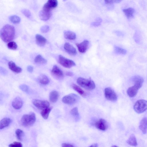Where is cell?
<instances>
[{"label":"cell","instance_id":"obj_1","mask_svg":"<svg viewBox=\"0 0 147 147\" xmlns=\"http://www.w3.org/2000/svg\"><path fill=\"white\" fill-rule=\"evenodd\" d=\"M15 32L13 26L8 24H6L1 29V38L4 42H9L14 38Z\"/></svg>","mask_w":147,"mask_h":147},{"label":"cell","instance_id":"obj_2","mask_svg":"<svg viewBox=\"0 0 147 147\" xmlns=\"http://www.w3.org/2000/svg\"><path fill=\"white\" fill-rule=\"evenodd\" d=\"M132 80L134 84V86L128 88L127 91L128 95L131 98L136 96L138 90L142 86L144 82L143 78L139 76H134Z\"/></svg>","mask_w":147,"mask_h":147},{"label":"cell","instance_id":"obj_3","mask_svg":"<svg viewBox=\"0 0 147 147\" xmlns=\"http://www.w3.org/2000/svg\"><path fill=\"white\" fill-rule=\"evenodd\" d=\"M36 121V115L33 112L24 115L21 119L22 125L25 127L31 126L35 123Z\"/></svg>","mask_w":147,"mask_h":147},{"label":"cell","instance_id":"obj_4","mask_svg":"<svg viewBox=\"0 0 147 147\" xmlns=\"http://www.w3.org/2000/svg\"><path fill=\"white\" fill-rule=\"evenodd\" d=\"M77 82L81 87L88 90H92L95 87L94 82L90 79L79 77L77 79Z\"/></svg>","mask_w":147,"mask_h":147},{"label":"cell","instance_id":"obj_5","mask_svg":"<svg viewBox=\"0 0 147 147\" xmlns=\"http://www.w3.org/2000/svg\"><path fill=\"white\" fill-rule=\"evenodd\" d=\"M134 109L138 113L144 112L147 109V100L143 99L137 100L134 105Z\"/></svg>","mask_w":147,"mask_h":147},{"label":"cell","instance_id":"obj_6","mask_svg":"<svg viewBox=\"0 0 147 147\" xmlns=\"http://www.w3.org/2000/svg\"><path fill=\"white\" fill-rule=\"evenodd\" d=\"M80 99V98L78 95L74 93H71L63 97L62 100L65 104L72 105L78 101Z\"/></svg>","mask_w":147,"mask_h":147},{"label":"cell","instance_id":"obj_7","mask_svg":"<svg viewBox=\"0 0 147 147\" xmlns=\"http://www.w3.org/2000/svg\"><path fill=\"white\" fill-rule=\"evenodd\" d=\"M59 62L61 65L65 68H70L76 65L73 61L61 55L59 56Z\"/></svg>","mask_w":147,"mask_h":147},{"label":"cell","instance_id":"obj_8","mask_svg":"<svg viewBox=\"0 0 147 147\" xmlns=\"http://www.w3.org/2000/svg\"><path fill=\"white\" fill-rule=\"evenodd\" d=\"M105 96L107 100L114 101L117 99V95L114 90L110 87H107L105 89Z\"/></svg>","mask_w":147,"mask_h":147},{"label":"cell","instance_id":"obj_9","mask_svg":"<svg viewBox=\"0 0 147 147\" xmlns=\"http://www.w3.org/2000/svg\"><path fill=\"white\" fill-rule=\"evenodd\" d=\"M32 103L35 107L40 109L49 107L50 105L49 102L46 100L35 99L33 101Z\"/></svg>","mask_w":147,"mask_h":147},{"label":"cell","instance_id":"obj_10","mask_svg":"<svg viewBox=\"0 0 147 147\" xmlns=\"http://www.w3.org/2000/svg\"><path fill=\"white\" fill-rule=\"evenodd\" d=\"M51 74L54 77L57 79H62L64 77L62 71L58 66L55 65L53 66L51 71Z\"/></svg>","mask_w":147,"mask_h":147},{"label":"cell","instance_id":"obj_11","mask_svg":"<svg viewBox=\"0 0 147 147\" xmlns=\"http://www.w3.org/2000/svg\"><path fill=\"white\" fill-rule=\"evenodd\" d=\"M58 5L57 0H48L44 5L42 9L51 11L55 8Z\"/></svg>","mask_w":147,"mask_h":147},{"label":"cell","instance_id":"obj_12","mask_svg":"<svg viewBox=\"0 0 147 147\" xmlns=\"http://www.w3.org/2000/svg\"><path fill=\"white\" fill-rule=\"evenodd\" d=\"M96 127L100 130L105 131L108 128V125L106 120L103 119L98 120L95 123Z\"/></svg>","mask_w":147,"mask_h":147},{"label":"cell","instance_id":"obj_13","mask_svg":"<svg viewBox=\"0 0 147 147\" xmlns=\"http://www.w3.org/2000/svg\"><path fill=\"white\" fill-rule=\"evenodd\" d=\"M89 41L87 40H84L80 43H76L79 51L81 53H84L88 49Z\"/></svg>","mask_w":147,"mask_h":147},{"label":"cell","instance_id":"obj_14","mask_svg":"<svg viewBox=\"0 0 147 147\" xmlns=\"http://www.w3.org/2000/svg\"><path fill=\"white\" fill-rule=\"evenodd\" d=\"M64 48L65 51L70 55H75L77 54V51L75 48L68 42H66L65 44Z\"/></svg>","mask_w":147,"mask_h":147},{"label":"cell","instance_id":"obj_15","mask_svg":"<svg viewBox=\"0 0 147 147\" xmlns=\"http://www.w3.org/2000/svg\"><path fill=\"white\" fill-rule=\"evenodd\" d=\"M39 16L41 20L46 21L50 19L51 16V11L42 9L39 12Z\"/></svg>","mask_w":147,"mask_h":147},{"label":"cell","instance_id":"obj_16","mask_svg":"<svg viewBox=\"0 0 147 147\" xmlns=\"http://www.w3.org/2000/svg\"><path fill=\"white\" fill-rule=\"evenodd\" d=\"M22 105V100L19 97H17L14 98L12 102V107L16 109H19L21 108Z\"/></svg>","mask_w":147,"mask_h":147},{"label":"cell","instance_id":"obj_17","mask_svg":"<svg viewBox=\"0 0 147 147\" xmlns=\"http://www.w3.org/2000/svg\"><path fill=\"white\" fill-rule=\"evenodd\" d=\"M140 129L144 134L147 132V117H144L141 120L139 125Z\"/></svg>","mask_w":147,"mask_h":147},{"label":"cell","instance_id":"obj_18","mask_svg":"<svg viewBox=\"0 0 147 147\" xmlns=\"http://www.w3.org/2000/svg\"><path fill=\"white\" fill-rule=\"evenodd\" d=\"M8 67L9 69L13 72L16 73H20L22 71V69L17 66L13 61H9L8 64Z\"/></svg>","mask_w":147,"mask_h":147},{"label":"cell","instance_id":"obj_19","mask_svg":"<svg viewBox=\"0 0 147 147\" xmlns=\"http://www.w3.org/2000/svg\"><path fill=\"white\" fill-rule=\"evenodd\" d=\"M35 38L37 44L40 47L44 46L46 43V39L40 34H36Z\"/></svg>","mask_w":147,"mask_h":147},{"label":"cell","instance_id":"obj_20","mask_svg":"<svg viewBox=\"0 0 147 147\" xmlns=\"http://www.w3.org/2000/svg\"><path fill=\"white\" fill-rule=\"evenodd\" d=\"M59 96L58 92L53 90L50 93L49 98L50 100L52 102L55 103L57 100Z\"/></svg>","mask_w":147,"mask_h":147},{"label":"cell","instance_id":"obj_21","mask_svg":"<svg viewBox=\"0 0 147 147\" xmlns=\"http://www.w3.org/2000/svg\"><path fill=\"white\" fill-rule=\"evenodd\" d=\"M123 11L126 16L128 19L131 18L133 17L134 14L135 12L134 9L129 7L123 9Z\"/></svg>","mask_w":147,"mask_h":147},{"label":"cell","instance_id":"obj_22","mask_svg":"<svg viewBox=\"0 0 147 147\" xmlns=\"http://www.w3.org/2000/svg\"><path fill=\"white\" fill-rule=\"evenodd\" d=\"M11 121V119L8 118H4L2 119L0 122V129L8 126L10 124Z\"/></svg>","mask_w":147,"mask_h":147},{"label":"cell","instance_id":"obj_23","mask_svg":"<svg viewBox=\"0 0 147 147\" xmlns=\"http://www.w3.org/2000/svg\"><path fill=\"white\" fill-rule=\"evenodd\" d=\"M64 36L66 39L70 40H73L76 38L75 33L71 31H67L64 32Z\"/></svg>","mask_w":147,"mask_h":147},{"label":"cell","instance_id":"obj_24","mask_svg":"<svg viewBox=\"0 0 147 147\" xmlns=\"http://www.w3.org/2000/svg\"><path fill=\"white\" fill-rule=\"evenodd\" d=\"M126 142L129 145L131 146H136L138 145L136 137L133 134L131 135Z\"/></svg>","mask_w":147,"mask_h":147},{"label":"cell","instance_id":"obj_25","mask_svg":"<svg viewBox=\"0 0 147 147\" xmlns=\"http://www.w3.org/2000/svg\"><path fill=\"white\" fill-rule=\"evenodd\" d=\"M39 82L41 84L47 85L50 82L48 78L45 75L42 74L38 78Z\"/></svg>","mask_w":147,"mask_h":147},{"label":"cell","instance_id":"obj_26","mask_svg":"<svg viewBox=\"0 0 147 147\" xmlns=\"http://www.w3.org/2000/svg\"><path fill=\"white\" fill-rule=\"evenodd\" d=\"M52 109V107H49L42 109L41 112V115L43 118L45 119H47L48 118Z\"/></svg>","mask_w":147,"mask_h":147},{"label":"cell","instance_id":"obj_27","mask_svg":"<svg viewBox=\"0 0 147 147\" xmlns=\"http://www.w3.org/2000/svg\"><path fill=\"white\" fill-rule=\"evenodd\" d=\"M34 62L39 64H44L47 62V60L41 55H39L36 56L34 59Z\"/></svg>","mask_w":147,"mask_h":147},{"label":"cell","instance_id":"obj_28","mask_svg":"<svg viewBox=\"0 0 147 147\" xmlns=\"http://www.w3.org/2000/svg\"><path fill=\"white\" fill-rule=\"evenodd\" d=\"M73 88L81 95L84 96H86L85 92L79 86L74 84L72 85Z\"/></svg>","mask_w":147,"mask_h":147},{"label":"cell","instance_id":"obj_29","mask_svg":"<svg viewBox=\"0 0 147 147\" xmlns=\"http://www.w3.org/2000/svg\"><path fill=\"white\" fill-rule=\"evenodd\" d=\"M15 133L17 139L19 141H22L24 134L23 131L20 129H18L16 130Z\"/></svg>","mask_w":147,"mask_h":147},{"label":"cell","instance_id":"obj_30","mask_svg":"<svg viewBox=\"0 0 147 147\" xmlns=\"http://www.w3.org/2000/svg\"><path fill=\"white\" fill-rule=\"evenodd\" d=\"M10 21L14 24H18L20 21V18L18 16L16 15H12L9 17Z\"/></svg>","mask_w":147,"mask_h":147},{"label":"cell","instance_id":"obj_31","mask_svg":"<svg viewBox=\"0 0 147 147\" xmlns=\"http://www.w3.org/2000/svg\"><path fill=\"white\" fill-rule=\"evenodd\" d=\"M7 45L9 49L13 50L16 49L18 47L17 44L14 41L9 42L7 43Z\"/></svg>","mask_w":147,"mask_h":147},{"label":"cell","instance_id":"obj_32","mask_svg":"<svg viewBox=\"0 0 147 147\" xmlns=\"http://www.w3.org/2000/svg\"><path fill=\"white\" fill-rule=\"evenodd\" d=\"M114 49L115 51L118 54H125L126 53V51L125 49L118 47H115Z\"/></svg>","mask_w":147,"mask_h":147},{"label":"cell","instance_id":"obj_33","mask_svg":"<svg viewBox=\"0 0 147 147\" xmlns=\"http://www.w3.org/2000/svg\"><path fill=\"white\" fill-rule=\"evenodd\" d=\"M70 113L71 115L74 117L78 116L79 114L77 107H75L72 109L70 111Z\"/></svg>","mask_w":147,"mask_h":147},{"label":"cell","instance_id":"obj_34","mask_svg":"<svg viewBox=\"0 0 147 147\" xmlns=\"http://www.w3.org/2000/svg\"><path fill=\"white\" fill-rule=\"evenodd\" d=\"M21 12L27 18H30L31 16V13L30 11L27 9H22L21 10Z\"/></svg>","mask_w":147,"mask_h":147},{"label":"cell","instance_id":"obj_35","mask_svg":"<svg viewBox=\"0 0 147 147\" xmlns=\"http://www.w3.org/2000/svg\"><path fill=\"white\" fill-rule=\"evenodd\" d=\"M9 146L10 147H22V145L20 142L15 141L9 144Z\"/></svg>","mask_w":147,"mask_h":147},{"label":"cell","instance_id":"obj_36","mask_svg":"<svg viewBox=\"0 0 147 147\" xmlns=\"http://www.w3.org/2000/svg\"><path fill=\"white\" fill-rule=\"evenodd\" d=\"M50 28L49 26L47 25H45L42 26L40 28L41 31L43 33L48 32Z\"/></svg>","mask_w":147,"mask_h":147},{"label":"cell","instance_id":"obj_37","mask_svg":"<svg viewBox=\"0 0 147 147\" xmlns=\"http://www.w3.org/2000/svg\"><path fill=\"white\" fill-rule=\"evenodd\" d=\"M102 22V20L100 18H98L96 21L92 22L91 25L94 26H99Z\"/></svg>","mask_w":147,"mask_h":147},{"label":"cell","instance_id":"obj_38","mask_svg":"<svg viewBox=\"0 0 147 147\" xmlns=\"http://www.w3.org/2000/svg\"><path fill=\"white\" fill-rule=\"evenodd\" d=\"M20 88L23 91L25 92H27L29 89V87L26 85L22 84L19 86Z\"/></svg>","mask_w":147,"mask_h":147},{"label":"cell","instance_id":"obj_39","mask_svg":"<svg viewBox=\"0 0 147 147\" xmlns=\"http://www.w3.org/2000/svg\"><path fill=\"white\" fill-rule=\"evenodd\" d=\"M107 6H112L113 3V0H101Z\"/></svg>","mask_w":147,"mask_h":147},{"label":"cell","instance_id":"obj_40","mask_svg":"<svg viewBox=\"0 0 147 147\" xmlns=\"http://www.w3.org/2000/svg\"><path fill=\"white\" fill-rule=\"evenodd\" d=\"M0 73L1 74L3 75H6L7 73V71L3 68L1 67H0Z\"/></svg>","mask_w":147,"mask_h":147},{"label":"cell","instance_id":"obj_41","mask_svg":"<svg viewBox=\"0 0 147 147\" xmlns=\"http://www.w3.org/2000/svg\"><path fill=\"white\" fill-rule=\"evenodd\" d=\"M27 70L29 72L32 73L33 71V68L31 65H28L27 66Z\"/></svg>","mask_w":147,"mask_h":147},{"label":"cell","instance_id":"obj_42","mask_svg":"<svg viewBox=\"0 0 147 147\" xmlns=\"http://www.w3.org/2000/svg\"><path fill=\"white\" fill-rule=\"evenodd\" d=\"M62 146L63 147H74L72 145L66 143H63L62 144Z\"/></svg>","mask_w":147,"mask_h":147},{"label":"cell","instance_id":"obj_43","mask_svg":"<svg viewBox=\"0 0 147 147\" xmlns=\"http://www.w3.org/2000/svg\"><path fill=\"white\" fill-rule=\"evenodd\" d=\"M66 75L68 76H71L73 75V73L70 71H67L66 73Z\"/></svg>","mask_w":147,"mask_h":147},{"label":"cell","instance_id":"obj_44","mask_svg":"<svg viewBox=\"0 0 147 147\" xmlns=\"http://www.w3.org/2000/svg\"><path fill=\"white\" fill-rule=\"evenodd\" d=\"M98 146V144L96 143L93 144H92L89 147H97Z\"/></svg>","mask_w":147,"mask_h":147},{"label":"cell","instance_id":"obj_45","mask_svg":"<svg viewBox=\"0 0 147 147\" xmlns=\"http://www.w3.org/2000/svg\"><path fill=\"white\" fill-rule=\"evenodd\" d=\"M123 0H113V1L115 3H118L121 2Z\"/></svg>","mask_w":147,"mask_h":147},{"label":"cell","instance_id":"obj_46","mask_svg":"<svg viewBox=\"0 0 147 147\" xmlns=\"http://www.w3.org/2000/svg\"><path fill=\"white\" fill-rule=\"evenodd\" d=\"M112 147H117L118 146L116 145H113L112 146Z\"/></svg>","mask_w":147,"mask_h":147},{"label":"cell","instance_id":"obj_47","mask_svg":"<svg viewBox=\"0 0 147 147\" xmlns=\"http://www.w3.org/2000/svg\"><path fill=\"white\" fill-rule=\"evenodd\" d=\"M65 0H63V1H65Z\"/></svg>","mask_w":147,"mask_h":147}]
</instances>
